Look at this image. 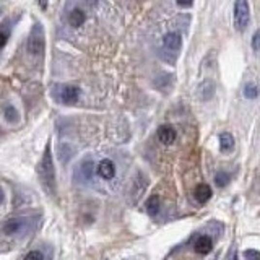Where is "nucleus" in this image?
<instances>
[{
	"mask_svg": "<svg viewBox=\"0 0 260 260\" xmlns=\"http://www.w3.org/2000/svg\"><path fill=\"white\" fill-rule=\"evenodd\" d=\"M38 176L41 180V185L44 187L46 194L54 195L55 194V169H54V162H52V155H50V146L48 145L44 150L43 160H41L38 166Z\"/></svg>",
	"mask_w": 260,
	"mask_h": 260,
	"instance_id": "nucleus-1",
	"label": "nucleus"
},
{
	"mask_svg": "<svg viewBox=\"0 0 260 260\" xmlns=\"http://www.w3.org/2000/svg\"><path fill=\"white\" fill-rule=\"evenodd\" d=\"M250 10L247 0H236L234 2V28L238 31H244L249 26Z\"/></svg>",
	"mask_w": 260,
	"mask_h": 260,
	"instance_id": "nucleus-2",
	"label": "nucleus"
},
{
	"mask_svg": "<svg viewBox=\"0 0 260 260\" xmlns=\"http://www.w3.org/2000/svg\"><path fill=\"white\" fill-rule=\"evenodd\" d=\"M54 96L62 104H75L80 98V88L73 85H57L54 88Z\"/></svg>",
	"mask_w": 260,
	"mask_h": 260,
	"instance_id": "nucleus-3",
	"label": "nucleus"
},
{
	"mask_svg": "<svg viewBox=\"0 0 260 260\" xmlns=\"http://www.w3.org/2000/svg\"><path fill=\"white\" fill-rule=\"evenodd\" d=\"M28 52L32 55H41L44 52V31L41 25H34L26 43Z\"/></svg>",
	"mask_w": 260,
	"mask_h": 260,
	"instance_id": "nucleus-4",
	"label": "nucleus"
},
{
	"mask_svg": "<svg viewBox=\"0 0 260 260\" xmlns=\"http://www.w3.org/2000/svg\"><path fill=\"white\" fill-rule=\"evenodd\" d=\"M28 228H30V220L23 216H16V218L7 220L0 226V229H2V234H5V236H18L25 229H28Z\"/></svg>",
	"mask_w": 260,
	"mask_h": 260,
	"instance_id": "nucleus-5",
	"label": "nucleus"
},
{
	"mask_svg": "<svg viewBox=\"0 0 260 260\" xmlns=\"http://www.w3.org/2000/svg\"><path fill=\"white\" fill-rule=\"evenodd\" d=\"M176 137H178V133H176V129L173 125H161L158 129V138L162 145H173L176 142Z\"/></svg>",
	"mask_w": 260,
	"mask_h": 260,
	"instance_id": "nucleus-6",
	"label": "nucleus"
},
{
	"mask_svg": "<svg viewBox=\"0 0 260 260\" xmlns=\"http://www.w3.org/2000/svg\"><path fill=\"white\" fill-rule=\"evenodd\" d=\"M162 44L164 48L169 50V52H179L180 46H182V38H180L179 32H168L162 39Z\"/></svg>",
	"mask_w": 260,
	"mask_h": 260,
	"instance_id": "nucleus-7",
	"label": "nucleus"
},
{
	"mask_svg": "<svg viewBox=\"0 0 260 260\" xmlns=\"http://www.w3.org/2000/svg\"><path fill=\"white\" fill-rule=\"evenodd\" d=\"M98 174L103 179H113L115 176V166L111 160H103L98 164Z\"/></svg>",
	"mask_w": 260,
	"mask_h": 260,
	"instance_id": "nucleus-8",
	"label": "nucleus"
},
{
	"mask_svg": "<svg viewBox=\"0 0 260 260\" xmlns=\"http://www.w3.org/2000/svg\"><path fill=\"white\" fill-rule=\"evenodd\" d=\"M211 247H213V241L211 238H208V236H198V239L195 241V244H194L195 252H198L202 255L210 252Z\"/></svg>",
	"mask_w": 260,
	"mask_h": 260,
	"instance_id": "nucleus-9",
	"label": "nucleus"
},
{
	"mask_svg": "<svg viewBox=\"0 0 260 260\" xmlns=\"http://www.w3.org/2000/svg\"><path fill=\"white\" fill-rule=\"evenodd\" d=\"M85 20H86V15L80 8H73V10L68 13V23H70V26L73 28H80L83 23H85Z\"/></svg>",
	"mask_w": 260,
	"mask_h": 260,
	"instance_id": "nucleus-10",
	"label": "nucleus"
},
{
	"mask_svg": "<svg viewBox=\"0 0 260 260\" xmlns=\"http://www.w3.org/2000/svg\"><path fill=\"white\" fill-rule=\"evenodd\" d=\"M194 195H195V198H197L198 202H207V200H210V197H211V189L208 187L207 184H198L197 187H195L194 190Z\"/></svg>",
	"mask_w": 260,
	"mask_h": 260,
	"instance_id": "nucleus-11",
	"label": "nucleus"
},
{
	"mask_svg": "<svg viewBox=\"0 0 260 260\" xmlns=\"http://www.w3.org/2000/svg\"><path fill=\"white\" fill-rule=\"evenodd\" d=\"M160 207H161V200L158 195H151L146 200V211L150 216H156L160 213Z\"/></svg>",
	"mask_w": 260,
	"mask_h": 260,
	"instance_id": "nucleus-12",
	"label": "nucleus"
},
{
	"mask_svg": "<svg viewBox=\"0 0 260 260\" xmlns=\"http://www.w3.org/2000/svg\"><path fill=\"white\" fill-rule=\"evenodd\" d=\"M220 146H221V151H225V153H229V151H233V148H234V138L231 133H221L220 135Z\"/></svg>",
	"mask_w": 260,
	"mask_h": 260,
	"instance_id": "nucleus-13",
	"label": "nucleus"
},
{
	"mask_svg": "<svg viewBox=\"0 0 260 260\" xmlns=\"http://www.w3.org/2000/svg\"><path fill=\"white\" fill-rule=\"evenodd\" d=\"M260 95V88L255 81H249L247 85L244 86V96L247 99H257Z\"/></svg>",
	"mask_w": 260,
	"mask_h": 260,
	"instance_id": "nucleus-14",
	"label": "nucleus"
},
{
	"mask_svg": "<svg viewBox=\"0 0 260 260\" xmlns=\"http://www.w3.org/2000/svg\"><path fill=\"white\" fill-rule=\"evenodd\" d=\"M215 184L218 185V187H225V185L229 184V174L226 173H218L215 176Z\"/></svg>",
	"mask_w": 260,
	"mask_h": 260,
	"instance_id": "nucleus-15",
	"label": "nucleus"
},
{
	"mask_svg": "<svg viewBox=\"0 0 260 260\" xmlns=\"http://www.w3.org/2000/svg\"><path fill=\"white\" fill-rule=\"evenodd\" d=\"M23 260H44V255L43 252H39V250H31Z\"/></svg>",
	"mask_w": 260,
	"mask_h": 260,
	"instance_id": "nucleus-16",
	"label": "nucleus"
},
{
	"mask_svg": "<svg viewBox=\"0 0 260 260\" xmlns=\"http://www.w3.org/2000/svg\"><path fill=\"white\" fill-rule=\"evenodd\" d=\"M81 169L85 171V178L90 179L91 176H93V162H90V161L83 162V164H81Z\"/></svg>",
	"mask_w": 260,
	"mask_h": 260,
	"instance_id": "nucleus-17",
	"label": "nucleus"
},
{
	"mask_svg": "<svg viewBox=\"0 0 260 260\" xmlns=\"http://www.w3.org/2000/svg\"><path fill=\"white\" fill-rule=\"evenodd\" d=\"M244 257L245 260H260V252H257V250H245Z\"/></svg>",
	"mask_w": 260,
	"mask_h": 260,
	"instance_id": "nucleus-18",
	"label": "nucleus"
},
{
	"mask_svg": "<svg viewBox=\"0 0 260 260\" xmlns=\"http://www.w3.org/2000/svg\"><path fill=\"white\" fill-rule=\"evenodd\" d=\"M5 117L10 120V122H13V119H18V114H16V111L12 108V106H8V108L5 109Z\"/></svg>",
	"mask_w": 260,
	"mask_h": 260,
	"instance_id": "nucleus-19",
	"label": "nucleus"
},
{
	"mask_svg": "<svg viewBox=\"0 0 260 260\" xmlns=\"http://www.w3.org/2000/svg\"><path fill=\"white\" fill-rule=\"evenodd\" d=\"M252 49H254V50H257V52L260 50V30H259L257 32H255L254 38H252Z\"/></svg>",
	"mask_w": 260,
	"mask_h": 260,
	"instance_id": "nucleus-20",
	"label": "nucleus"
},
{
	"mask_svg": "<svg viewBox=\"0 0 260 260\" xmlns=\"http://www.w3.org/2000/svg\"><path fill=\"white\" fill-rule=\"evenodd\" d=\"M7 41H8V32L3 31V30H0V49H2L3 46L7 44Z\"/></svg>",
	"mask_w": 260,
	"mask_h": 260,
	"instance_id": "nucleus-21",
	"label": "nucleus"
},
{
	"mask_svg": "<svg viewBox=\"0 0 260 260\" xmlns=\"http://www.w3.org/2000/svg\"><path fill=\"white\" fill-rule=\"evenodd\" d=\"M179 7H190L194 3V0H176Z\"/></svg>",
	"mask_w": 260,
	"mask_h": 260,
	"instance_id": "nucleus-22",
	"label": "nucleus"
},
{
	"mask_svg": "<svg viewBox=\"0 0 260 260\" xmlns=\"http://www.w3.org/2000/svg\"><path fill=\"white\" fill-rule=\"evenodd\" d=\"M46 7H48V0H41V8L46 10Z\"/></svg>",
	"mask_w": 260,
	"mask_h": 260,
	"instance_id": "nucleus-23",
	"label": "nucleus"
},
{
	"mask_svg": "<svg viewBox=\"0 0 260 260\" xmlns=\"http://www.w3.org/2000/svg\"><path fill=\"white\" fill-rule=\"evenodd\" d=\"M3 202V192H2V189H0V203Z\"/></svg>",
	"mask_w": 260,
	"mask_h": 260,
	"instance_id": "nucleus-24",
	"label": "nucleus"
}]
</instances>
